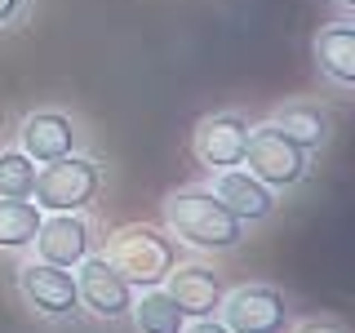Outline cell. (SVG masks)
Instances as JSON below:
<instances>
[{"label":"cell","mask_w":355,"mask_h":333,"mask_svg":"<svg viewBox=\"0 0 355 333\" xmlns=\"http://www.w3.org/2000/svg\"><path fill=\"white\" fill-rule=\"evenodd\" d=\"M164 222L178 240H187L191 249L222 253L236 249L244 240V222L231 214L214 191H178L164 200Z\"/></svg>","instance_id":"1"},{"label":"cell","mask_w":355,"mask_h":333,"mask_svg":"<svg viewBox=\"0 0 355 333\" xmlns=\"http://www.w3.org/2000/svg\"><path fill=\"white\" fill-rule=\"evenodd\" d=\"M103 258L125 275L129 289H155L178 266V244H173V236H164L155 227H120L107 240Z\"/></svg>","instance_id":"2"},{"label":"cell","mask_w":355,"mask_h":333,"mask_svg":"<svg viewBox=\"0 0 355 333\" xmlns=\"http://www.w3.org/2000/svg\"><path fill=\"white\" fill-rule=\"evenodd\" d=\"M98 187H103V169H98L89 155H62V160H49L44 169H36V209L44 214H80L85 205H94Z\"/></svg>","instance_id":"3"},{"label":"cell","mask_w":355,"mask_h":333,"mask_svg":"<svg viewBox=\"0 0 355 333\" xmlns=\"http://www.w3.org/2000/svg\"><path fill=\"white\" fill-rule=\"evenodd\" d=\"M249 173L266 182L271 191H284V187H297L306 178V151L293 147L275 125H258L249 129V142H244V160Z\"/></svg>","instance_id":"4"},{"label":"cell","mask_w":355,"mask_h":333,"mask_svg":"<svg viewBox=\"0 0 355 333\" xmlns=\"http://www.w3.org/2000/svg\"><path fill=\"white\" fill-rule=\"evenodd\" d=\"M218 311L231 333H288V302L266 284L236 289L231 298H222Z\"/></svg>","instance_id":"5"},{"label":"cell","mask_w":355,"mask_h":333,"mask_svg":"<svg viewBox=\"0 0 355 333\" xmlns=\"http://www.w3.org/2000/svg\"><path fill=\"white\" fill-rule=\"evenodd\" d=\"M76 293L98 320H120L133 307V289L107 258H85L76 271Z\"/></svg>","instance_id":"6"},{"label":"cell","mask_w":355,"mask_h":333,"mask_svg":"<svg viewBox=\"0 0 355 333\" xmlns=\"http://www.w3.org/2000/svg\"><path fill=\"white\" fill-rule=\"evenodd\" d=\"M244 142H249V120L236 116V111H227V116H205L196 125V160L205 164V169H236L244 160Z\"/></svg>","instance_id":"7"},{"label":"cell","mask_w":355,"mask_h":333,"mask_svg":"<svg viewBox=\"0 0 355 333\" xmlns=\"http://www.w3.org/2000/svg\"><path fill=\"white\" fill-rule=\"evenodd\" d=\"M18 289L40 316H71L80 307V293H76V275L67 266L53 262H27L18 271Z\"/></svg>","instance_id":"8"},{"label":"cell","mask_w":355,"mask_h":333,"mask_svg":"<svg viewBox=\"0 0 355 333\" xmlns=\"http://www.w3.org/2000/svg\"><path fill=\"white\" fill-rule=\"evenodd\" d=\"M36 253L40 262H53V266H80L89 258V227L80 214H53V218H40V231H36Z\"/></svg>","instance_id":"9"},{"label":"cell","mask_w":355,"mask_h":333,"mask_svg":"<svg viewBox=\"0 0 355 333\" xmlns=\"http://www.w3.org/2000/svg\"><path fill=\"white\" fill-rule=\"evenodd\" d=\"M18 133H22L18 151L31 155L36 164L62 160V155L76 151V125H71V116H62V111H31Z\"/></svg>","instance_id":"10"},{"label":"cell","mask_w":355,"mask_h":333,"mask_svg":"<svg viewBox=\"0 0 355 333\" xmlns=\"http://www.w3.org/2000/svg\"><path fill=\"white\" fill-rule=\"evenodd\" d=\"M164 293L178 302V311L182 316H214V311L222 307V280L209 266H200V262H187V266H173L169 275H164Z\"/></svg>","instance_id":"11"},{"label":"cell","mask_w":355,"mask_h":333,"mask_svg":"<svg viewBox=\"0 0 355 333\" xmlns=\"http://www.w3.org/2000/svg\"><path fill=\"white\" fill-rule=\"evenodd\" d=\"M209 191H214L240 222H262V218H271V209H275L271 187L258 182L249 169H218Z\"/></svg>","instance_id":"12"},{"label":"cell","mask_w":355,"mask_h":333,"mask_svg":"<svg viewBox=\"0 0 355 333\" xmlns=\"http://www.w3.org/2000/svg\"><path fill=\"white\" fill-rule=\"evenodd\" d=\"M315 62L338 89L355 85V27L351 22H329L315 36Z\"/></svg>","instance_id":"13"},{"label":"cell","mask_w":355,"mask_h":333,"mask_svg":"<svg viewBox=\"0 0 355 333\" xmlns=\"http://www.w3.org/2000/svg\"><path fill=\"white\" fill-rule=\"evenodd\" d=\"M271 125L302 151H320L329 142V111L315 107V103H288V107L275 111Z\"/></svg>","instance_id":"14"},{"label":"cell","mask_w":355,"mask_h":333,"mask_svg":"<svg viewBox=\"0 0 355 333\" xmlns=\"http://www.w3.org/2000/svg\"><path fill=\"white\" fill-rule=\"evenodd\" d=\"M129 311H133V320H138L142 333H182V325H187V316L178 311V302L164 293L160 284L142 289V298H133Z\"/></svg>","instance_id":"15"},{"label":"cell","mask_w":355,"mask_h":333,"mask_svg":"<svg viewBox=\"0 0 355 333\" xmlns=\"http://www.w3.org/2000/svg\"><path fill=\"white\" fill-rule=\"evenodd\" d=\"M40 231V209L31 200L0 196V249H27Z\"/></svg>","instance_id":"16"},{"label":"cell","mask_w":355,"mask_h":333,"mask_svg":"<svg viewBox=\"0 0 355 333\" xmlns=\"http://www.w3.org/2000/svg\"><path fill=\"white\" fill-rule=\"evenodd\" d=\"M31 187H36V160L22 151H0V196L31 200Z\"/></svg>","instance_id":"17"},{"label":"cell","mask_w":355,"mask_h":333,"mask_svg":"<svg viewBox=\"0 0 355 333\" xmlns=\"http://www.w3.org/2000/svg\"><path fill=\"white\" fill-rule=\"evenodd\" d=\"M182 333H231L222 320H214V316H200V320H191V325H182Z\"/></svg>","instance_id":"18"},{"label":"cell","mask_w":355,"mask_h":333,"mask_svg":"<svg viewBox=\"0 0 355 333\" xmlns=\"http://www.w3.org/2000/svg\"><path fill=\"white\" fill-rule=\"evenodd\" d=\"M293 333H347L338 325V320H306V325H297Z\"/></svg>","instance_id":"19"},{"label":"cell","mask_w":355,"mask_h":333,"mask_svg":"<svg viewBox=\"0 0 355 333\" xmlns=\"http://www.w3.org/2000/svg\"><path fill=\"white\" fill-rule=\"evenodd\" d=\"M18 9H22V0H0V27H5V22L18 14Z\"/></svg>","instance_id":"20"},{"label":"cell","mask_w":355,"mask_h":333,"mask_svg":"<svg viewBox=\"0 0 355 333\" xmlns=\"http://www.w3.org/2000/svg\"><path fill=\"white\" fill-rule=\"evenodd\" d=\"M333 5H338L342 14H351V9H355V0H333Z\"/></svg>","instance_id":"21"}]
</instances>
